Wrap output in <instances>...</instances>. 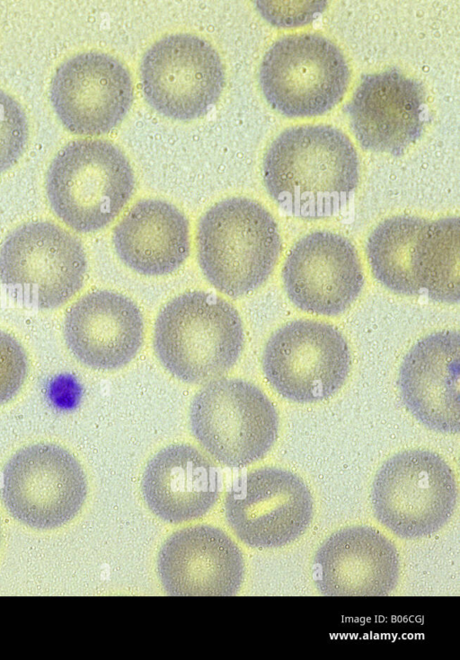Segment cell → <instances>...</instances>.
I'll use <instances>...</instances> for the list:
<instances>
[{
	"mask_svg": "<svg viewBox=\"0 0 460 660\" xmlns=\"http://www.w3.org/2000/svg\"><path fill=\"white\" fill-rule=\"evenodd\" d=\"M262 369L282 397L312 403L328 399L342 387L350 370V354L344 337L333 326L298 320L270 336Z\"/></svg>",
	"mask_w": 460,
	"mask_h": 660,
	"instance_id": "obj_10",
	"label": "cell"
},
{
	"mask_svg": "<svg viewBox=\"0 0 460 660\" xmlns=\"http://www.w3.org/2000/svg\"><path fill=\"white\" fill-rule=\"evenodd\" d=\"M460 338L456 330L430 334L417 342L400 368L398 386L411 413L441 433L460 428Z\"/></svg>",
	"mask_w": 460,
	"mask_h": 660,
	"instance_id": "obj_18",
	"label": "cell"
},
{
	"mask_svg": "<svg viewBox=\"0 0 460 660\" xmlns=\"http://www.w3.org/2000/svg\"><path fill=\"white\" fill-rule=\"evenodd\" d=\"M63 334L67 348L81 364L97 371H113L129 364L139 352L144 319L128 297L95 290L67 310Z\"/></svg>",
	"mask_w": 460,
	"mask_h": 660,
	"instance_id": "obj_15",
	"label": "cell"
},
{
	"mask_svg": "<svg viewBox=\"0 0 460 660\" xmlns=\"http://www.w3.org/2000/svg\"><path fill=\"white\" fill-rule=\"evenodd\" d=\"M146 101L160 114L190 120L207 114L225 85L219 55L201 38L186 33L166 36L148 48L140 66Z\"/></svg>",
	"mask_w": 460,
	"mask_h": 660,
	"instance_id": "obj_11",
	"label": "cell"
},
{
	"mask_svg": "<svg viewBox=\"0 0 460 660\" xmlns=\"http://www.w3.org/2000/svg\"><path fill=\"white\" fill-rule=\"evenodd\" d=\"M134 189V172L126 155L111 142L100 139L68 143L54 157L46 176L52 211L82 233L109 225Z\"/></svg>",
	"mask_w": 460,
	"mask_h": 660,
	"instance_id": "obj_4",
	"label": "cell"
},
{
	"mask_svg": "<svg viewBox=\"0 0 460 660\" xmlns=\"http://www.w3.org/2000/svg\"><path fill=\"white\" fill-rule=\"evenodd\" d=\"M219 488L216 466L188 444H172L156 453L146 464L141 481L149 509L169 523L204 515L217 502Z\"/></svg>",
	"mask_w": 460,
	"mask_h": 660,
	"instance_id": "obj_20",
	"label": "cell"
},
{
	"mask_svg": "<svg viewBox=\"0 0 460 660\" xmlns=\"http://www.w3.org/2000/svg\"><path fill=\"white\" fill-rule=\"evenodd\" d=\"M133 84L125 66L102 52L75 55L55 72L50 101L70 132L98 136L110 132L125 118L133 101Z\"/></svg>",
	"mask_w": 460,
	"mask_h": 660,
	"instance_id": "obj_13",
	"label": "cell"
},
{
	"mask_svg": "<svg viewBox=\"0 0 460 660\" xmlns=\"http://www.w3.org/2000/svg\"><path fill=\"white\" fill-rule=\"evenodd\" d=\"M414 271L429 298L455 304L460 298V224L457 217L432 223L416 251Z\"/></svg>",
	"mask_w": 460,
	"mask_h": 660,
	"instance_id": "obj_23",
	"label": "cell"
},
{
	"mask_svg": "<svg viewBox=\"0 0 460 660\" xmlns=\"http://www.w3.org/2000/svg\"><path fill=\"white\" fill-rule=\"evenodd\" d=\"M28 371V356L20 341L0 330V405L17 395L27 379Z\"/></svg>",
	"mask_w": 460,
	"mask_h": 660,
	"instance_id": "obj_25",
	"label": "cell"
},
{
	"mask_svg": "<svg viewBox=\"0 0 460 660\" xmlns=\"http://www.w3.org/2000/svg\"><path fill=\"white\" fill-rule=\"evenodd\" d=\"M422 86L396 69L367 75L348 106L354 135L367 150L401 154L421 135Z\"/></svg>",
	"mask_w": 460,
	"mask_h": 660,
	"instance_id": "obj_17",
	"label": "cell"
},
{
	"mask_svg": "<svg viewBox=\"0 0 460 660\" xmlns=\"http://www.w3.org/2000/svg\"><path fill=\"white\" fill-rule=\"evenodd\" d=\"M280 247L273 216L250 198L221 200L198 224L199 267L213 287L228 296L238 297L261 286L271 274Z\"/></svg>",
	"mask_w": 460,
	"mask_h": 660,
	"instance_id": "obj_3",
	"label": "cell"
},
{
	"mask_svg": "<svg viewBox=\"0 0 460 660\" xmlns=\"http://www.w3.org/2000/svg\"><path fill=\"white\" fill-rule=\"evenodd\" d=\"M112 242L120 260L131 270L148 277L168 275L189 255V222L166 201L143 199L115 226Z\"/></svg>",
	"mask_w": 460,
	"mask_h": 660,
	"instance_id": "obj_21",
	"label": "cell"
},
{
	"mask_svg": "<svg viewBox=\"0 0 460 660\" xmlns=\"http://www.w3.org/2000/svg\"><path fill=\"white\" fill-rule=\"evenodd\" d=\"M263 180L287 213L305 218L330 216L348 203L358 181L356 150L341 130L323 125L293 127L270 145Z\"/></svg>",
	"mask_w": 460,
	"mask_h": 660,
	"instance_id": "obj_1",
	"label": "cell"
},
{
	"mask_svg": "<svg viewBox=\"0 0 460 660\" xmlns=\"http://www.w3.org/2000/svg\"><path fill=\"white\" fill-rule=\"evenodd\" d=\"M87 260L81 242L49 221L13 229L0 247V283L20 304L52 310L83 286Z\"/></svg>",
	"mask_w": 460,
	"mask_h": 660,
	"instance_id": "obj_5",
	"label": "cell"
},
{
	"mask_svg": "<svg viewBox=\"0 0 460 660\" xmlns=\"http://www.w3.org/2000/svg\"><path fill=\"white\" fill-rule=\"evenodd\" d=\"M157 570L172 596H233L243 582L241 550L223 531L197 525L172 533L163 544Z\"/></svg>",
	"mask_w": 460,
	"mask_h": 660,
	"instance_id": "obj_16",
	"label": "cell"
},
{
	"mask_svg": "<svg viewBox=\"0 0 460 660\" xmlns=\"http://www.w3.org/2000/svg\"><path fill=\"white\" fill-rule=\"evenodd\" d=\"M313 499L296 474L264 467L239 477L225 499L229 526L245 544L276 548L298 538L313 517Z\"/></svg>",
	"mask_w": 460,
	"mask_h": 660,
	"instance_id": "obj_12",
	"label": "cell"
},
{
	"mask_svg": "<svg viewBox=\"0 0 460 660\" xmlns=\"http://www.w3.org/2000/svg\"><path fill=\"white\" fill-rule=\"evenodd\" d=\"M316 563L318 587L328 596H384L399 577L395 547L367 526L334 532L318 550Z\"/></svg>",
	"mask_w": 460,
	"mask_h": 660,
	"instance_id": "obj_19",
	"label": "cell"
},
{
	"mask_svg": "<svg viewBox=\"0 0 460 660\" xmlns=\"http://www.w3.org/2000/svg\"><path fill=\"white\" fill-rule=\"evenodd\" d=\"M243 344L237 310L205 291L174 297L155 322L153 347L159 362L189 384H205L223 376L239 359Z\"/></svg>",
	"mask_w": 460,
	"mask_h": 660,
	"instance_id": "obj_2",
	"label": "cell"
},
{
	"mask_svg": "<svg viewBox=\"0 0 460 660\" xmlns=\"http://www.w3.org/2000/svg\"><path fill=\"white\" fill-rule=\"evenodd\" d=\"M428 226L422 218L400 216L380 223L369 235L367 252L373 275L389 290L405 295L421 291L414 263Z\"/></svg>",
	"mask_w": 460,
	"mask_h": 660,
	"instance_id": "obj_22",
	"label": "cell"
},
{
	"mask_svg": "<svg viewBox=\"0 0 460 660\" xmlns=\"http://www.w3.org/2000/svg\"><path fill=\"white\" fill-rule=\"evenodd\" d=\"M190 424L202 448L230 468L264 457L279 431L278 413L270 399L255 384L238 378L205 383L191 401Z\"/></svg>",
	"mask_w": 460,
	"mask_h": 660,
	"instance_id": "obj_6",
	"label": "cell"
},
{
	"mask_svg": "<svg viewBox=\"0 0 460 660\" xmlns=\"http://www.w3.org/2000/svg\"><path fill=\"white\" fill-rule=\"evenodd\" d=\"M28 134V122L22 106L0 90V174L20 159Z\"/></svg>",
	"mask_w": 460,
	"mask_h": 660,
	"instance_id": "obj_24",
	"label": "cell"
},
{
	"mask_svg": "<svg viewBox=\"0 0 460 660\" xmlns=\"http://www.w3.org/2000/svg\"><path fill=\"white\" fill-rule=\"evenodd\" d=\"M456 497L451 468L426 450H408L389 458L378 470L371 494L377 520L404 538L440 530L453 515Z\"/></svg>",
	"mask_w": 460,
	"mask_h": 660,
	"instance_id": "obj_8",
	"label": "cell"
},
{
	"mask_svg": "<svg viewBox=\"0 0 460 660\" xmlns=\"http://www.w3.org/2000/svg\"><path fill=\"white\" fill-rule=\"evenodd\" d=\"M282 277L295 305L328 316L344 312L364 284L352 243L341 234L325 231L309 233L295 244L285 261Z\"/></svg>",
	"mask_w": 460,
	"mask_h": 660,
	"instance_id": "obj_14",
	"label": "cell"
},
{
	"mask_svg": "<svg viewBox=\"0 0 460 660\" xmlns=\"http://www.w3.org/2000/svg\"><path fill=\"white\" fill-rule=\"evenodd\" d=\"M1 495L9 513L38 529L60 526L74 518L87 495V480L77 459L50 443L19 449L6 462Z\"/></svg>",
	"mask_w": 460,
	"mask_h": 660,
	"instance_id": "obj_9",
	"label": "cell"
},
{
	"mask_svg": "<svg viewBox=\"0 0 460 660\" xmlns=\"http://www.w3.org/2000/svg\"><path fill=\"white\" fill-rule=\"evenodd\" d=\"M349 69L339 48L323 36L296 33L277 40L265 54L260 84L270 106L289 118L331 110L343 98Z\"/></svg>",
	"mask_w": 460,
	"mask_h": 660,
	"instance_id": "obj_7",
	"label": "cell"
}]
</instances>
